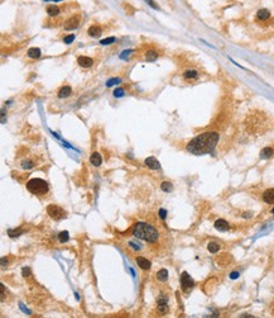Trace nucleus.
<instances>
[{
	"instance_id": "nucleus-1",
	"label": "nucleus",
	"mask_w": 274,
	"mask_h": 318,
	"mask_svg": "<svg viewBox=\"0 0 274 318\" xmlns=\"http://www.w3.org/2000/svg\"><path fill=\"white\" fill-rule=\"evenodd\" d=\"M217 142H219V133L205 132L197 137H194L187 145V151L193 155H206L213 151Z\"/></svg>"
},
{
	"instance_id": "nucleus-2",
	"label": "nucleus",
	"mask_w": 274,
	"mask_h": 318,
	"mask_svg": "<svg viewBox=\"0 0 274 318\" xmlns=\"http://www.w3.org/2000/svg\"><path fill=\"white\" fill-rule=\"evenodd\" d=\"M133 235L136 238L144 240L147 242H155L159 237L158 231H157L153 226L147 224V223H143V222L135 224L134 228H133Z\"/></svg>"
},
{
	"instance_id": "nucleus-3",
	"label": "nucleus",
	"mask_w": 274,
	"mask_h": 318,
	"mask_svg": "<svg viewBox=\"0 0 274 318\" xmlns=\"http://www.w3.org/2000/svg\"><path fill=\"white\" fill-rule=\"evenodd\" d=\"M27 189L34 195H44L48 193V184L43 179L34 178L27 183Z\"/></svg>"
},
{
	"instance_id": "nucleus-4",
	"label": "nucleus",
	"mask_w": 274,
	"mask_h": 318,
	"mask_svg": "<svg viewBox=\"0 0 274 318\" xmlns=\"http://www.w3.org/2000/svg\"><path fill=\"white\" fill-rule=\"evenodd\" d=\"M47 212H48L49 217H51L52 219H54V221H60V219H62V218L66 217V212H65L62 208L54 205V204L48 205V207H47Z\"/></svg>"
},
{
	"instance_id": "nucleus-5",
	"label": "nucleus",
	"mask_w": 274,
	"mask_h": 318,
	"mask_svg": "<svg viewBox=\"0 0 274 318\" xmlns=\"http://www.w3.org/2000/svg\"><path fill=\"white\" fill-rule=\"evenodd\" d=\"M181 287H182V290L185 292V293H188V292H191L192 290V288L194 287V282H193V279L185 271V273H182V275H181Z\"/></svg>"
},
{
	"instance_id": "nucleus-6",
	"label": "nucleus",
	"mask_w": 274,
	"mask_h": 318,
	"mask_svg": "<svg viewBox=\"0 0 274 318\" xmlns=\"http://www.w3.org/2000/svg\"><path fill=\"white\" fill-rule=\"evenodd\" d=\"M215 228H216L217 231L225 232V231H227L230 228V224L225 219H217L216 222H215Z\"/></svg>"
},
{
	"instance_id": "nucleus-7",
	"label": "nucleus",
	"mask_w": 274,
	"mask_h": 318,
	"mask_svg": "<svg viewBox=\"0 0 274 318\" xmlns=\"http://www.w3.org/2000/svg\"><path fill=\"white\" fill-rule=\"evenodd\" d=\"M78 24H80V22H78V18L77 17H71L70 19L66 22V24H65V28L66 29H76L77 27H78Z\"/></svg>"
},
{
	"instance_id": "nucleus-8",
	"label": "nucleus",
	"mask_w": 274,
	"mask_h": 318,
	"mask_svg": "<svg viewBox=\"0 0 274 318\" xmlns=\"http://www.w3.org/2000/svg\"><path fill=\"white\" fill-rule=\"evenodd\" d=\"M136 264H138L139 268L143 269V270H149L150 269V261L147 260L145 257H142V256L136 257Z\"/></svg>"
},
{
	"instance_id": "nucleus-9",
	"label": "nucleus",
	"mask_w": 274,
	"mask_h": 318,
	"mask_svg": "<svg viewBox=\"0 0 274 318\" xmlns=\"http://www.w3.org/2000/svg\"><path fill=\"white\" fill-rule=\"evenodd\" d=\"M77 62H78V65L82 66V67H91L92 64H94L92 59L86 57V56H80V57L77 59Z\"/></svg>"
},
{
	"instance_id": "nucleus-10",
	"label": "nucleus",
	"mask_w": 274,
	"mask_h": 318,
	"mask_svg": "<svg viewBox=\"0 0 274 318\" xmlns=\"http://www.w3.org/2000/svg\"><path fill=\"white\" fill-rule=\"evenodd\" d=\"M145 165L149 167V169H152V170H158L159 167H161L158 160L154 159V157H148V159L145 160Z\"/></svg>"
},
{
	"instance_id": "nucleus-11",
	"label": "nucleus",
	"mask_w": 274,
	"mask_h": 318,
	"mask_svg": "<svg viewBox=\"0 0 274 318\" xmlns=\"http://www.w3.org/2000/svg\"><path fill=\"white\" fill-rule=\"evenodd\" d=\"M263 200L268 204H274V189H268L263 194Z\"/></svg>"
},
{
	"instance_id": "nucleus-12",
	"label": "nucleus",
	"mask_w": 274,
	"mask_h": 318,
	"mask_svg": "<svg viewBox=\"0 0 274 318\" xmlns=\"http://www.w3.org/2000/svg\"><path fill=\"white\" fill-rule=\"evenodd\" d=\"M90 162H91L94 166H100L101 162H103L101 155H100L99 152H94V154L91 155V157H90Z\"/></svg>"
},
{
	"instance_id": "nucleus-13",
	"label": "nucleus",
	"mask_w": 274,
	"mask_h": 318,
	"mask_svg": "<svg viewBox=\"0 0 274 318\" xmlns=\"http://www.w3.org/2000/svg\"><path fill=\"white\" fill-rule=\"evenodd\" d=\"M257 18L259 21H267V19H269V18H270V13L267 9H260L257 13Z\"/></svg>"
},
{
	"instance_id": "nucleus-14",
	"label": "nucleus",
	"mask_w": 274,
	"mask_h": 318,
	"mask_svg": "<svg viewBox=\"0 0 274 318\" xmlns=\"http://www.w3.org/2000/svg\"><path fill=\"white\" fill-rule=\"evenodd\" d=\"M272 156H273V148H270V147H265L260 151V157L264 159V160L270 159Z\"/></svg>"
},
{
	"instance_id": "nucleus-15",
	"label": "nucleus",
	"mask_w": 274,
	"mask_h": 318,
	"mask_svg": "<svg viewBox=\"0 0 274 318\" xmlns=\"http://www.w3.org/2000/svg\"><path fill=\"white\" fill-rule=\"evenodd\" d=\"M168 303H167V301L164 298H161L159 301H158V311L161 312V313H166L167 311H168V306H167Z\"/></svg>"
},
{
	"instance_id": "nucleus-16",
	"label": "nucleus",
	"mask_w": 274,
	"mask_h": 318,
	"mask_svg": "<svg viewBox=\"0 0 274 318\" xmlns=\"http://www.w3.org/2000/svg\"><path fill=\"white\" fill-rule=\"evenodd\" d=\"M72 94V89L70 88V86H63L61 90H60V93H58V97L60 98H67V97H70Z\"/></svg>"
},
{
	"instance_id": "nucleus-17",
	"label": "nucleus",
	"mask_w": 274,
	"mask_h": 318,
	"mask_svg": "<svg viewBox=\"0 0 274 318\" xmlns=\"http://www.w3.org/2000/svg\"><path fill=\"white\" fill-rule=\"evenodd\" d=\"M89 34L91 37H99L101 34V28L97 27V26H92L89 28Z\"/></svg>"
},
{
	"instance_id": "nucleus-18",
	"label": "nucleus",
	"mask_w": 274,
	"mask_h": 318,
	"mask_svg": "<svg viewBox=\"0 0 274 318\" xmlns=\"http://www.w3.org/2000/svg\"><path fill=\"white\" fill-rule=\"evenodd\" d=\"M28 56L30 59H38L39 56H41V50L39 48H29L28 50Z\"/></svg>"
},
{
	"instance_id": "nucleus-19",
	"label": "nucleus",
	"mask_w": 274,
	"mask_h": 318,
	"mask_svg": "<svg viewBox=\"0 0 274 318\" xmlns=\"http://www.w3.org/2000/svg\"><path fill=\"white\" fill-rule=\"evenodd\" d=\"M157 279L161 280V282H166V280L168 279V270H166V269L159 270L158 273H157Z\"/></svg>"
},
{
	"instance_id": "nucleus-20",
	"label": "nucleus",
	"mask_w": 274,
	"mask_h": 318,
	"mask_svg": "<svg viewBox=\"0 0 274 318\" xmlns=\"http://www.w3.org/2000/svg\"><path fill=\"white\" fill-rule=\"evenodd\" d=\"M207 249H208V251H210L211 254H216V252H219V250H220V245L216 244V242H210L208 246H207Z\"/></svg>"
},
{
	"instance_id": "nucleus-21",
	"label": "nucleus",
	"mask_w": 274,
	"mask_h": 318,
	"mask_svg": "<svg viewBox=\"0 0 274 318\" xmlns=\"http://www.w3.org/2000/svg\"><path fill=\"white\" fill-rule=\"evenodd\" d=\"M47 13L51 15V17H54L60 13V8L56 7V5H48L47 7Z\"/></svg>"
},
{
	"instance_id": "nucleus-22",
	"label": "nucleus",
	"mask_w": 274,
	"mask_h": 318,
	"mask_svg": "<svg viewBox=\"0 0 274 318\" xmlns=\"http://www.w3.org/2000/svg\"><path fill=\"white\" fill-rule=\"evenodd\" d=\"M145 59L148 60V61H155L157 59H158V53H157L155 51H148L147 53H145Z\"/></svg>"
},
{
	"instance_id": "nucleus-23",
	"label": "nucleus",
	"mask_w": 274,
	"mask_h": 318,
	"mask_svg": "<svg viewBox=\"0 0 274 318\" xmlns=\"http://www.w3.org/2000/svg\"><path fill=\"white\" fill-rule=\"evenodd\" d=\"M161 189H162L163 192H166V193H169V192L173 190V185H172L169 181H163V183L161 184Z\"/></svg>"
},
{
	"instance_id": "nucleus-24",
	"label": "nucleus",
	"mask_w": 274,
	"mask_h": 318,
	"mask_svg": "<svg viewBox=\"0 0 274 318\" xmlns=\"http://www.w3.org/2000/svg\"><path fill=\"white\" fill-rule=\"evenodd\" d=\"M68 238H70V236H68L67 231H62L60 235H58V241H60L61 244H66V242L68 241Z\"/></svg>"
},
{
	"instance_id": "nucleus-25",
	"label": "nucleus",
	"mask_w": 274,
	"mask_h": 318,
	"mask_svg": "<svg viewBox=\"0 0 274 318\" xmlns=\"http://www.w3.org/2000/svg\"><path fill=\"white\" fill-rule=\"evenodd\" d=\"M197 76H199V74H197V71H194V70H188V71L185 72V78L186 79H196Z\"/></svg>"
},
{
	"instance_id": "nucleus-26",
	"label": "nucleus",
	"mask_w": 274,
	"mask_h": 318,
	"mask_svg": "<svg viewBox=\"0 0 274 318\" xmlns=\"http://www.w3.org/2000/svg\"><path fill=\"white\" fill-rule=\"evenodd\" d=\"M22 232H23L22 230H15V231H13V230H9V231H8V233H9V236H10V237H18V236L21 235Z\"/></svg>"
},
{
	"instance_id": "nucleus-27",
	"label": "nucleus",
	"mask_w": 274,
	"mask_h": 318,
	"mask_svg": "<svg viewBox=\"0 0 274 318\" xmlns=\"http://www.w3.org/2000/svg\"><path fill=\"white\" fill-rule=\"evenodd\" d=\"M112 42H115V38L114 37H110V38H105L101 41V45H111Z\"/></svg>"
},
{
	"instance_id": "nucleus-28",
	"label": "nucleus",
	"mask_w": 274,
	"mask_h": 318,
	"mask_svg": "<svg viewBox=\"0 0 274 318\" xmlns=\"http://www.w3.org/2000/svg\"><path fill=\"white\" fill-rule=\"evenodd\" d=\"M75 40V36L73 34H71V36H67L66 38H65V43H67V45H70V43H72V41Z\"/></svg>"
},
{
	"instance_id": "nucleus-29",
	"label": "nucleus",
	"mask_w": 274,
	"mask_h": 318,
	"mask_svg": "<svg viewBox=\"0 0 274 318\" xmlns=\"http://www.w3.org/2000/svg\"><path fill=\"white\" fill-rule=\"evenodd\" d=\"M124 94V90L123 89H116L115 91H114V95L115 97H121Z\"/></svg>"
},
{
	"instance_id": "nucleus-30",
	"label": "nucleus",
	"mask_w": 274,
	"mask_h": 318,
	"mask_svg": "<svg viewBox=\"0 0 274 318\" xmlns=\"http://www.w3.org/2000/svg\"><path fill=\"white\" fill-rule=\"evenodd\" d=\"M119 81H120V79H111V80L107 81V86H112V85H115L116 83H119Z\"/></svg>"
},
{
	"instance_id": "nucleus-31",
	"label": "nucleus",
	"mask_w": 274,
	"mask_h": 318,
	"mask_svg": "<svg viewBox=\"0 0 274 318\" xmlns=\"http://www.w3.org/2000/svg\"><path fill=\"white\" fill-rule=\"evenodd\" d=\"M159 217H161L162 219H166V217H167V211H166V209H161V211H159Z\"/></svg>"
},
{
	"instance_id": "nucleus-32",
	"label": "nucleus",
	"mask_w": 274,
	"mask_h": 318,
	"mask_svg": "<svg viewBox=\"0 0 274 318\" xmlns=\"http://www.w3.org/2000/svg\"><path fill=\"white\" fill-rule=\"evenodd\" d=\"M29 275H30V269H29V268H24V269H23V276L27 278V276H29Z\"/></svg>"
},
{
	"instance_id": "nucleus-33",
	"label": "nucleus",
	"mask_w": 274,
	"mask_h": 318,
	"mask_svg": "<svg viewBox=\"0 0 274 318\" xmlns=\"http://www.w3.org/2000/svg\"><path fill=\"white\" fill-rule=\"evenodd\" d=\"M32 166H34V164H32L30 161H24L23 162V167H25V169H29V167H32Z\"/></svg>"
},
{
	"instance_id": "nucleus-34",
	"label": "nucleus",
	"mask_w": 274,
	"mask_h": 318,
	"mask_svg": "<svg viewBox=\"0 0 274 318\" xmlns=\"http://www.w3.org/2000/svg\"><path fill=\"white\" fill-rule=\"evenodd\" d=\"M230 278H231V279H238V278H239V273H238V271L231 273V274H230Z\"/></svg>"
},
{
	"instance_id": "nucleus-35",
	"label": "nucleus",
	"mask_w": 274,
	"mask_h": 318,
	"mask_svg": "<svg viewBox=\"0 0 274 318\" xmlns=\"http://www.w3.org/2000/svg\"><path fill=\"white\" fill-rule=\"evenodd\" d=\"M5 264H8V259L3 257V259H2V265H3V266H5Z\"/></svg>"
},
{
	"instance_id": "nucleus-36",
	"label": "nucleus",
	"mask_w": 274,
	"mask_h": 318,
	"mask_svg": "<svg viewBox=\"0 0 274 318\" xmlns=\"http://www.w3.org/2000/svg\"><path fill=\"white\" fill-rule=\"evenodd\" d=\"M272 213H273V214H274V208H273V211H272Z\"/></svg>"
}]
</instances>
